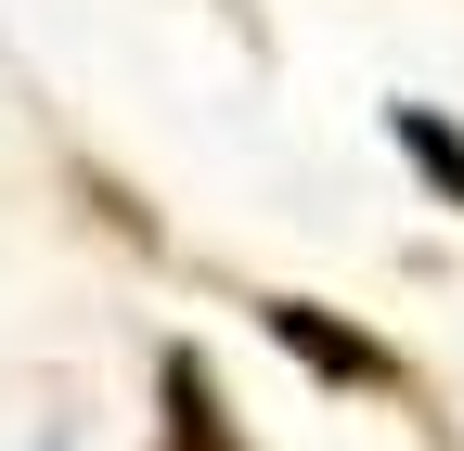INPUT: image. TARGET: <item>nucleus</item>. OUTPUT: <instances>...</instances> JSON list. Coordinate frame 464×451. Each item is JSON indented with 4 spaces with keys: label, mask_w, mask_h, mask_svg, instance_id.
Listing matches in <instances>:
<instances>
[{
    "label": "nucleus",
    "mask_w": 464,
    "mask_h": 451,
    "mask_svg": "<svg viewBox=\"0 0 464 451\" xmlns=\"http://www.w3.org/2000/svg\"><path fill=\"white\" fill-rule=\"evenodd\" d=\"M271 335H284V349H297L323 387H362V400H387V387H400V361L374 349V335L335 322V310H310V297H271Z\"/></svg>",
    "instance_id": "f257e3e1"
},
{
    "label": "nucleus",
    "mask_w": 464,
    "mask_h": 451,
    "mask_svg": "<svg viewBox=\"0 0 464 451\" xmlns=\"http://www.w3.org/2000/svg\"><path fill=\"white\" fill-rule=\"evenodd\" d=\"M155 400H168V451H246V438H232V413H219V387H207V361H194V349H168V361H155Z\"/></svg>",
    "instance_id": "f03ea898"
},
{
    "label": "nucleus",
    "mask_w": 464,
    "mask_h": 451,
    "mask_svg": "<svg viewBox=\"0 0 464 451\" xmlns=\"http://www.w3.org/2000/svg\"><path fill=\"white\" fill-rule=\"evenodd\" d=\"M387 130H400V155H413V168H426V181H439V194L464 206V130H451V117H426V103H400V117H387Z\"/></svg>",
    "instance_id": "7ed1b4c3"
}]
</instances>
